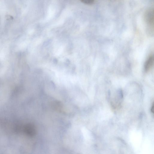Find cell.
Listing matches in <instances>:
<instances>
[{
    "instance_id": "1",
    "label": "cell",
    "mask_w": 154,
    "mask_h": 154,
    "mask_svg": "<svg viewBox=\"0 0 154 154\" xmlns=\"http://www.w3.org/2000/svg\"><path fill=\"white\" fill-rule=\"evenodd\" d=\"M145 19L147 26L148 31L149 34H153L154 31V15L153 9L150 8L146 12Z\"/></svg>"
},
{
    "instance_id": "2",
    "label": "cell",
    "mask_w": 154,
    "mask_h": 154,
    "mask_svg": "<svg viewBox=\"0 0 154 154\" xmlns=\"http://www.w3.org/2000/svg\"><path fill=\"white\" fill-rule=\"evenodd\" d=\"M153 54H151L148 58L145 64L144 69L145 72H147L151 69L153 66Z\"/></svg>"
},
{
    "instance_id": "3",
    "label": "cell",
    "mask_w": 154,
    "mask_h": 154,
    "mask_svg": "<svg viewBox=\"0 0 154 154\" xmlns=\"http://www.w3.org/2000/svg\"><path fill=\"white\" fill-rule=\"evenodd\" d=\"M25 133L28 135L31 136L35 134V129L32 126H27L25 129Z\"/></svg>"
},
{
    "instance_id": "4",
    "label": "cell",
    "mask_w": 154,
    "mask_h": 154,
    "mask_svg": "<svg viewBox=\"0 0 154 154\" xmlns=\"http://www.w3.org/2000/svg\"><path fill=\"white\" fill-rule=\"evenodd\" d=\"M82 1L86 4L91 5L93 4L95 1L92 0H84Z\"/></svg>"
},
{
    "instance_id": "5",
    "label": "cell",
    "mask_w": 154,
    "mask_h": 154,
    "mask_svg": "<svg viewBox=\"0 0 154 154\" xmlns=\"http://www.w3.org/2000/svg\"><path fill=\"white\" fill-rule=\"evenodd\" d=\"M151 111L152 113L153 114V113H154V103H153L152 105L151 108Z\"/></svg>"
}]
</instances>
